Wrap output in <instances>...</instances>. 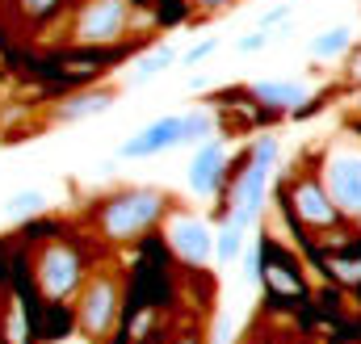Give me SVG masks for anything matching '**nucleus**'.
Listing matches in <instances>:
<instances>
[{"mask_svg": "<svg viewBox=\"0 0 361 344\" xmlns=\"http://www.w3.org/2000/svg\"><path fill=\"white\" fill-rule=\"evenodd\" d=\"M164 206L169 202L160 189H126L101 206V231L109 240H135L164 214Z\"/></svg>", "mask_w": 361, "mask_h": 344, "instance_id": "obj_1", "label": "nucleus"}, {"mask_svg": "<svg viewBox=\"0 0 361 344\" xmlns=\"http://www.w3.org/2000/svg\"><path fill=\"white\" fill-rule=\"evenodd\" d=\"M319 185L328 193V202L336 206V214L361 219V147L357 143H341L328 152Z\"/></svg>", "mask_w": 361, "mask_h": 344, "instance_id": "obj_2", "label": "nucleus"}, {"mask_svg": "<svg viewBox=\"0 0 361 344\" xmlns=\"http://www.w3.org/2000/svg\"><path fill=\"white\" fill-rule=\"evenodd\" d=\"M80 277H85V260H80V252H76L72 244H59V240H55V244H47V248L38 252V264H34V281H38L42 298L59 302V298L76 294Z\"/></svg>", "mask_w": 361, "mask_h": 344, "instance_id": "obj_3", "label": "nucleus"}, {"mask_svg": "<svg viewBox=\"0 0 361 344\" xmlns=\"http://www.w3.org/2000/svg\"><path fill=\"white\" fill-rule=\"evenodd\" d=\"M130 25V4L126 0H89L76 21H72V38L80 47H105V42H118Z\"/></svg>", "mask_w": 361, "mask_h": 344, "instance_id": "obj_4", "label": "nucleus"}, {"mask_svg": "<svg viewBox=\"0 0 361 344\" xmlns=\"http://www.w3.org/2000/svg\"><path fill=\"white\" fill-rule=\"evenodd\" d=\"M118 307H122L118 281L114 277H92L89 285L80 290V302H76V328L85 336H92V340L109 336V328L118 319Z\"/></svg>", "mask_w": 361, "mask_h": 344, "instance_id": "obj_5", "label": "nucleus"}, {"mask_svg": "<svg viewBox=\"0 0 361 344\" xmlns=\"http://www.w3.org/2000/svg\"><path fill=\"white\" fill-rule=\"evenodd\" d=\"M169 244H173V252L180 260H189V264H206V260L214 257V235H210V227L202 223V219H193V214H173V223H169Z\"/></svg>", "mask_w": 361, "mask_h": 344, "instance_id": "obj_6", "label": "nucleus"}, {"mask_svg": "<svg viewBox=\"0 0 361 344\" xmlns=\"http://www.w3.org/2000/svg\"><path fill=\"white\" fill-rule=\"evenodd\" d=\"M177 130H180V113H169V118L143 126L135 139H126V143L118 147V156H122V160H147V156H160V152L177 147Z\"/></svg>", "mask_w": 361, "mask_h": 344, "instance_id": "obj_7", "label": "nucleus"}, {"mask_svg": "<svg viewBox=\"0 0 361 344\" xmlns=\"http://www.w3.org/2000/svg\"><path fill=\"white\" fill-rule=\"evenodd\" d=\"M294 214L307 223V227H332L341 214H336V206L328 202V193H324V185L319 180H298V189H294Z\"/></svg>", "mask_w": 361, "mask_h": 344, "instance_id": "obj_8", "label": "nucleus"}, {"mask_svg": "<svg viewBox=\"0 0 361 344\" xmlns=\"http://www.w3.org/2000/svg\"><path fill=\"white\" fill-rule=\"evenodd\" d=\"M223 164H227V147L219 143V139H210V143H202V152L193 156V164H189V189L193 193H214V185L223 180Z\"/></svg>", "mask_w": 361, "mask_h": 344, "instance_id": "obj_9", "label": "nucleus"}, {"mask_svg": "<svg viewBox=\"0 0 361 344\" xmlns=\"http://www.w3.org/2000/svg\"><path fill=\"white\" fill-rule=\"evenodd\" d=\"M269 168L273 164H261V160H252L248 172H244V180H240V193H235V214H231V223H248L257 210H261V202H265V180H269Z\"/></svg>", "mask_w": 361, "mask_h": 344, "instance_id": "obj_10", "label": "nucleus"}, {"mask_svg": "<svg viewBox=\"0 0 361 344\" xmlns=\"http://www.w3.org/2000/svg\"><path fill=\"white\" fill-rule=\"evenodd\" d=\"M252 97L265 105H277V109H290V105L307 101V85L302 80H261V85H252Z\"/></svg>", "mask_w": 361, "mask_h": 344, "instance_id": "obj_11", "label": "nucleus"}, {"mask_svg": "<svg viewBox=\"0 0 361 344\" xmlns=\"http://www.w3.org/2000/svg\"><path fill=\"white\" fill-rule=\"evenodd\" d=\"M114 105V92H80V97H72V101H63L59 105V122H80V118H97V113H105Z\"/></svg>", "mask_w": 361, "mask_h": 344, "instance_id": "obj_12", "label": "nucleus"}, {"mask_svg": "<svg viewBox=\"0 0 361 344\" xmlns=\"http://www.w3.org/2000/svg\"><path fill=\"white\" fill-rule=\"evenodd\" d=\"M353 47V30L349 25H332V30H324L315 42H311V55L315 59H336V55H345Z\"/></svg>", "mask_w": 361, "mask_h": 344, "instance_id": "obj_13", "label": "nucleus"}, {"mask_svg": "<svg viewBox=\"0 0 361 344\" xmlns=\"http://www.w3.org/2000/svg\"><path fill=\"white\" fill-rule=\"evenodd\" d=\"M214 130V118L206 109H193V113H180V130H177V143H197Z\"/></svg>", "mask_w": 361, "mask_h": 344, "instance_id": "obj_14", "label": "nucleus"}, {"mask_svg": "<svg viewBox=\"0 0 361 344\" xmlns=\"http://www.w3.org/2000/svg\"><path fill=\"white\" fill-rule=\"evenodd\" d=\"M240 244H244V227L240 223H227L219 231V240H214V260L219 264H231V260L240 257Z\"/></svg>", "mask_w": 361, "mask_h": 344, "instance_id": "obj_15", "label": "nucleus"}, {"mask_svg": "<svg viewBox=\"0 0 361 344\" xmlns=\"http://www.w3.org/2000/svg\"><path fill=\"white\" fill-rule=\"evenodd\" d=\"M47 206V197H42V189H21V193H13L8 202H4V210H8V219H30V214H38Z\"/></svg>", "mask_w": 361, "mask_h": 344, "instance_id": "obj_16", "label": "nucleus"}, {"mask_svg": "<svg viewBox=\"0 0 361 344\" xmlns=\"http://www.w3.org/2000/svg\"><path fill=\"white\" fill-rule=\"evenodd\" d=\"M173 59H177V55H173V47H156L152 55H143V59H139V80L160 76L164 68H173Z\"/></svg>", "mask_w": 361, "mask_h": 344, "instance_id": "obj_17", "label": "nucleus"}, {"mask_svg": "<svg viewBox=\"0 0 361 344\" xmlns=\"http://www.w3.org/2000/svg\"><path fill=\"white\" fill-rule=\"evenodd\" d=\"M265 277H269L273 290H286V294H302V281H294V277H290V269H281V264H269V269H265Z\"/></svg>", "mask_w": 361, "mask_h": 344, "instance_id": "obj_18", "label": "nucleus"}, {"mask_svg": "<svg viewBox=\"0 0 361 344\" xmlns=\"http://www.w3.org/2000/svg\"><path fill=\"white\" fill-rule=\"evenodd\" d=\"M214 51H219V42H214V38H206L202 47L185 51V55H180V63H185V68H193V63H202V59H206V55H214Z\"/></svg>", "mask_w": 361, "mask_h": 344, "instance_id": "obj_19", "label": "nucleus"}, {"mask_svg": "<svg viewBox=\"0 0 361 344\" xmlns=\"http://www.w3.org/2000/svg\"><path fill=\"white\" fill-rule=\"evenodd\" d=\"M332 273H336L341 281H349V285L361 281V264H353V260H332Z\"/></svg>", "mask_w": 361, "mask_h": 344, "instance_id": "obj_20", "label": "nucleus"}, {"mask_svg": "<svg viewBox=\"0 0 361 344\" xmlns=\"http://www.w3.org/2000/svg\"><path fill=\"white\" fill-rule=\"evenodd\" d=\"M265 42H269V38H265V30H252V34H244V38H240V51H244V55H252V51H265Z\"/></svg>", "mask_w": 361, "mask_h": 344, "instance_id": "obj_21", "label": "nucleus"}, {"mask_svg": "<svg viewBox=\"0 0 361 344\" xmlns=\"http://www.w3.org/2000/svg\"><path fill=\"white\" fill-rule=\"evenodd\" d=\"M59 0H21V13L25 17H42V13H51Z\"/></svg>", "mask_w": 361, "mask_h": 344, "instance_id": "obj_22", "label": "nucleus"}, {"mask_svg": "<svg viewBox=\"0 0 361 344\" xmlns=\"http://www.w3.org/2000/svg\"><path fill=\"white\" fill-rule=\"evenodd\" d=\"M252 160L273 164V160H277V143H273V139H261V143H257V152H252Z\"/></svg>", "mask_w": 361, "mask_h": 344, "instance_id": "obj_23", "label": "nucleus"}, {"mask_svg": "<svg viewBox=\"0 0 361 344\" xmlns=\"http://www.w3.org/2000/svg\"><path fill=\"white\" fill-rule=\"evenodd\" d=\"M277 21H290V8H286V4H281V8H269V13L261 17V30H265V25H277Z\"/></svg>", "mask_w": 361, "mask_h": 344, "instance_id": "obj_24", "label": "nucleus"}, {"mask_svg": "<svg viewBox=\"0 0 361 344\" xmlns=\"http://www.w3.org/2000/svg\"><path fill=\"white\" fill-rule=\"evenodd\" d=\"M193 4H202V8H219V4H227V0H193Z\"/></svg>", "mask_w": 361, "mask_h": 344, "instance_id": "obj_25", "label": "nucleus"}, {"mask_svg": "<svg viewBox=\"0 0 361 344\" xmlns=\"http://www.w3.org/2000/svg\"><path fill=\"white\" fill-rule=\"evenodd\" d=\"M353 76H357V80H361V59H357V68H353Z\"/></svg>", "mask_w": 361, "mask_h": 344, "instance_id": "obj_26", "label": "nucleus"}, {"mask_svg": "<svg viewBox=\"0 0 361 344\" xmlns=\"http://www.w3.org/2000/svg\"><path fill=\"white\" fill-rule=\"evenodd\" d=\"M180 344H193V340H180Z\"/></svg>", "mask_w": 361, "mask_h": 344, "instance_id": "obj_27", "label": "nucleus"}]
</instances>
